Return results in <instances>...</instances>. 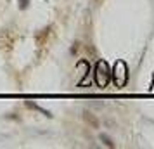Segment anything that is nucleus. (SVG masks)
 Masks as SVG:
<instances>
[{
  "instance_id": "7ed1b4c3",
  "label": "nucleus",
  "mask_w": 154,
  "mask_h": 149,
  "mask_svg": "<svg viewBox=\"0 0 154 149\" xmlns=\"http://www.w3.org/2000/svg\"><path fill=\"white\" fill-rule=\"evenodd\" d=\"M26 106H28V107H31V109H36V111H40L42 114H45V116H49V118L52 116V114H50L49 111H47V109H42L40 106H36L35 102H31V101H26Z\"/></svg>"
},
{
  "instance_id": "f03ea898",
  "label": "nucleus",
  "mask_w": 154,
  "mask_h": 149,
  "mask_svg": "<svg viewBox=\"0 0 154 149\" xmlns=\"http://www.w3.org/2000/svg\"><path fill=\"white\" fill-rule=\"evenodd\" d=\"M126 78H128V75H126L125 63H123V61H118L116 66H114V82H116V85L123 87L126 83Z\"/></svg>"
},
{
  "instance_id": "39448f33",
  "label": "nucleus",
  "mask_w": 154,
  "mask_h": 149,
  "mask_svg": "<svg viewBox=\"0 0 154 149\" xmlns=\"http://www.w3.org/2000/svg\"><path fill=\"white\" fill-rule=\"evenodd\" d=\"M100 141L104 142V144L107 146V147H114V142H112V141H111V139H109V137H107L106 134H100Z\"/></svg>"
},
{
  "instance_id": "20e7f679",
  "label": "nucleus",
  "mask_w": 154,
  "mask_h": 149,
  "mask_svg": "<svg viewBox=\"0 0 154 149\" xmlns=\"http://www.w3.org/2000/svg\"><path fill=\"white\" fill-rule=\"evenodd\" d=\"M83 118L88 121V123H92V127H97V125H99V121L95 120V118H94L90 113H83Z\"/></svg>"
},
{
  "instance_id": "f257e3e1",
  "label": "nucleus",
  "mask_w": 154,
  "mask_h": 149,
  "mask_svg": "<svg viewBox=\"0 0 154 149\" xmlns=\"http://www.w3.org/2000/svg\"><path fill=\"white\" fill-rule=\"evenodd\" d=\"M111 80V71H109V66L106 61H99L97 66H95V82H97L99 87H106Z\"/></svg>"
},
{
  "instance_id": "423d86ee",
  "label": "nucleus",
  "mask_w": 154,
  "mask_h": 149,
  "mask_svg": "<svg viewBox=\"0 0 154 149\" xmlns=\"http://www.w3.org/2000/svg\"><path fill=\"white\" fill-rule=\"evenodd\" d=\"M19 2H21V5H19V7H21V9H26V5H28V0H19Z\"/></svg>"
}]
</instances>
